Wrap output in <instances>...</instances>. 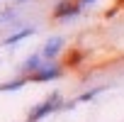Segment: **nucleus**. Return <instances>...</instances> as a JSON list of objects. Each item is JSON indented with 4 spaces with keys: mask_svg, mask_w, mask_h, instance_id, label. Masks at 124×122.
Returning a JSON list of instances; mask_svg holds the SVG:
<instances>
[{
    "mask_svg": "<svg viewBox=\"0 0 124 122\" xmlns=\"http://www.w3.org/2000/svg\"><path fill=\"white\" fill-rule=\"evenodd\" d=\"M41 69V56H29V61H27V64H24V71H39Z\"/></svg>",
    "mask_w": 124,
    "mask_h": 122,
    "instance_id": "f257e3e1",
    "label": "nucleus"
},
{
    "mask_svg": "<svg viewBox=\"0 0 124 122\" xmlns=\"http://www.w3.org/2000/svg\"><path fill=\"white\" fill-rule=\"evenodd\" d=\"M58 49H61V39H51V42L46 44V49H44V56H54Z\"/></svg>",
    "mask_w": 124,
    "mask_h": 122,
    "instance_id": "f03ea898",
    "label": "nucleus"
}]
</instances>
